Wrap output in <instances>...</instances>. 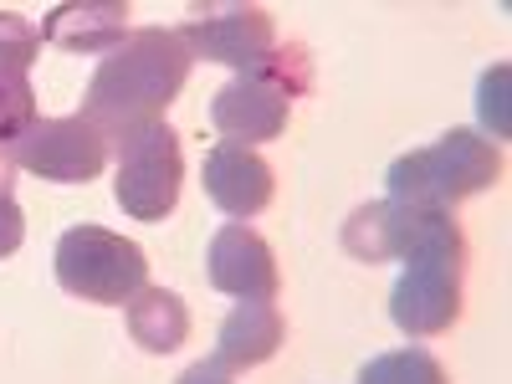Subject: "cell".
Listing matches in <instances>:
<instances>
[{"instance_id":"1","label":"cell","mask_w":512,"mask_h":384,"mask_svg":"<svg viewBox=\"0 0 512 384\" xmlns=\"http://www.w3.org/2000/svg\"><path fill=\"white\" fill-rule=\"evenodd\" d=\"M190 47L180 31L169 26H139L123 36V47H113L82 98V118L118 149L128 134H139L149 123H164V108L180 98L185 77H190Z\"/></svg>"},{"instance_id":"2","label":"cell","mask_w":512,"mask_h":384,"mask_svg":"<svg viewBox=\"0 0 512 384\" xmlns=\"http://www.w3.org/2000/svg\"><path fill=\"white\" fill-rule=\"evenodd\" d=\"M390 200L395 205H436L451 210L466 195H482L487 185L502 180V154L492 139L472 128H451L431 149H410L390 164Z\"/></svg>"},{"instance_id":"3","label":"cell","mask_w":512,"mask_h":384,"mask_svg":"<svg viewBox=\"0 0 512 384\" xmlns=\"http://www.w3.org/2000/svg\"><path fill=\"white\" fill-rule=\"evenodd\" d=\"M313 82V67H308V52L303 47H282L272 57H262L251 72H241L236 82L216 93L210 103V123H216L221 144H267L287 128V113H292V98H303Z\"/></svg>"},{"instance_id":"4","label":"cell","mask_w":512,"mask_h":384,"mask_svg":"<svg viewBox=\"0 0 512 384\" xmlns=\"http://www.w3.org/2000/svg\"><path fill=\"white\" fill-rule=\"evenodd\" d=\"M461 277H466V236L446 216L410 256L390 292V318L405 338H436L461 318Z\"/></svg>"},{"instance_id":"5","label":"cell","mask_w":512,"mask_h":384,"mask_svg":"<svg viewBox=\"0 0 512 384\" xmlns=\"http://www.w3.org/2000/svg\"><path fill=\"white\" fill-rule=\"evenodd\" d=\"M57 282L62 292L82 297V303L128 308L149 287L144 246L103 226H72L57 241Z\"/></svg>"},{"instance_id":"6","label":"cell","mask_w":512,"mask_h":384,"mask_svg":"<svg viewBox=\"0 0 512 384\" xmlns=\"http://www.w3.org/2000/svg\"><path fill=\"white\" fill-rule=\"evenodd\" d=\"M180 180H185V159H180V134L169 123H149L118 144L113 195L123 205V216L164 221L180 205Z\"/></svg>"},{"instance_id":"7","label":"cell","mask_w":512,"mask_h":384,"mask_svg":"<svg viewBox=\"0 0 512 384\" xmlns=\"http://www.w3.org/2000/svg\"><path fill=\"white\" fill-rule=\"evenodd\" d=\"M6 154H11V164L31 169V175L52 180V185H88L108 164V139L82 113L77 118H36Z\"/></svg>"},{"instance_id":"8","label":"cell","mask_w":512,"mask_h":384,"mask_svg":"<svg viewBox=\"0 0 512 384\" xmlns=\"http://www.w3.org/2000/svg\"><path fill=\"white\" fill-rule=\"evenodd\" d=\"M180 41L190 57L226 62L236 72H251L262 57L277 52V26L262 6H190V21L180 26Z\"/></svg>"},{"instance_id":"9","label":"cell","mask_w":512,"mask_h":384,"mask_svg":"<svg viewBox=\"0 0 512 384\" xmlns=\"http://www.w3.org/2000/svg\"><path fill=\"white\" fill-rule=\"evenodd\" d=\"M205 277H210V287L241 297V303H272L277 287H282L272 246L256 236L246 221H231V226H221L216 236H210Z\"/></svg>"},{"instance_id":"10","label":"cell","mask_w":512,"mask_h":384,"mask_svg":"<svg viewBox=\"0 0 512 384\" xmlns=\"http://www.w3.org/2000/svg\"><path fill=\"white\" fill-rule=\"evenodd\" d=\"M272 164L256 154V149H241V144H216L205 154V195L216 200L231 221H251L272 205Z\"/></svg>"},{"instance_id":"11","label":"cell","mask_w":512,"mask_h":384,"mask_svg":"<svg viewBox=\"0 0 512 384\" xmlns=\"http://www.w3.org/2000/svg\"><path fill=\"white\" fill-rule=\"evenodd\" d=\"M41 36L62 52L108 57L128 36V6L123 0H77V6H57L47 16V26H41Z\"/></svg>"},{"instance_id":"12","label":"cell","mask_w":512,"mask_h":384,"mask_svg":"<svg viewBox=\"0 0 512 384\" xmlns=\"http://www.w3.org/2000/svg\"><path fill=\"white\" fill-rule=\"evenodd\" d=\"M282 338H287V318L277 313V303H236L216 333V364L221 369L267 364L282 349Z\"/></svg>"},{"instance_id":"13","label":"cell","mask_w":512,"mask_h":384,"mask_svg":"<svg viewBox=\"0 0 512 384\" xmlns=\"http://www.w3.org/2000/svg\"><path fill=\"white\" fill-rule=\"evenodd\" d=\"M410 216L415 205H395V200L359 205L344 221V251L359 256V262H400V251L410 241Z\"/></svg>"},{"instance_id":"14","label":"cell","mask_w":512,"mask_h":384,"mask_svg":"<svg viewBox=\"0 0 512 384\" xmlns=\"http://www.w3.org/2000/svg\"><path fill=\"white\" fill-rule=\"evenodd\" d=\"M128 333L144 354H175L190 338V313L169 287H144L128 303Z\"/></svg>"},{"instance_id":"15","label":"cell","mask_w":512,"mask_h":384,"mask_svg":"<svg viewBox=\"0 0 512 384\" xmlns=\"http://www.w3.org/2000/svg\"><path fill=\"white\" fill-rule=\"evenodd\" d=\"M359 384H451L441 359L425 354V349H395V354H379L359 369Z\"/></svg>"},{"instance_id":"16","label":"cell","mask_w":512,"mask_h":384,"mask_svg":"<svg viewBox=\"0 0 512 384\" xmlns=\"http://www.w3.org/2000/svg\"><path fill=\"white\" fill-rule=\"evenodd\" d=\"M36 123V93L26 72H0V149H11Z\"/></svg>"},{"instance_id":"17","label":"cell","mask_w":512,"mask_h":384,"mask_svg":"<svg viewBox=\"0 0 512 384\" xmlns=\"http://www.w3.org/2000/svg\"><path fill=\"white\" fill-rule=\"evenodd\" d=\"M507 88H512V67H507V62L487 67V72H482V82H477V118H482V128H487L492 139H507V134H512Z\"/></svg>"},{"instance_id":"18","label":"cell","mask_w":512,"mask_h":384,"mask_svg":"<svg viewBox=\"0 0 512 384\" xmlns=\"http://www.w3.org/2000/svg\"><path fill=\"white\" fill-rule=\"evenodd\" d=\"M41 52V31L21 11H0V72H26Z\"/></svg>"},{"instance_id":"19","label":"cell","mask_w":512,"mask_h":384,"mask_svg":"<svg viewBox=\"0 0 512 384\" xmlns=\"http://www.w3.org/2000/svg\"><path fill=\"white\" fill-rule=\"evenodd\" d=\"M21 241H26V216H21L11 185H0V256H11Z\"/></svg>"},{"instance_id":"20","label":"cell","mask_w":512,"mask_h":384,"mask_svg":"<svg viewBox=\"0 0 512 384\" xmlns=\"http://www.w3.org/2000/svg\"><path fill=\"white\" fill-rule=\"evenodd\" d=\"M175 384H231V369H221L216 359H200V364H190Z\"/></svg>"},{"instance_id":"21","label":"cell","mask_w":512,"mask_h":384,"mask_svg":"<svg viewBox=\"0 0 512 384\" xmlns=\"http://www.w3.org/2000/svg\"><path fill=\"white\" fill-rule=\"evenodd\" d=\"M0 185H11V154L0 149Z\"/></svg>"}]
</instances>
